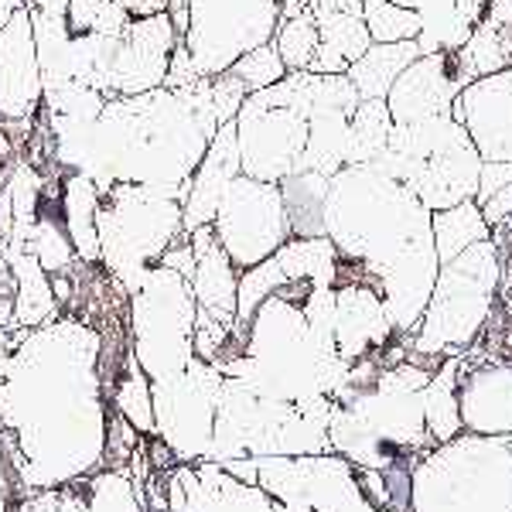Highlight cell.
I'll return each mask as SVG.
<instances>
[{"mask_svg": "<svg viewBox=\"0 0 512 512\" xmlns=\"http://www.w3.org/2000/svg\"><path fill=\"white\" fill-rule=\"evenodd\" d=\"M495 291H499V250L492 239H482L451 263H441L410 352L417 359L431 355L437 362L441 355H465L468 345L489 325Z\"/></svg>", "mask_w": 512, "mask_h": 512, "instance_id": "1", "label": "cell"}, {"mask_svg": "<svg viewBox=\"0 0 512 512\" xmlns=\"http://www.w3.org/2000/svg\"><path fill=\"white\" fill-rule=\"evenodd\" d=\"M195 294L192 280L168 267H151L134 297L137 362L154 383H171L195 359Z\"/></svg>", "mask_w": 512, "mask_h": 512, "instance_id": "2", "label": "cell"}, {"mask_svg": "<svg viewBox=\"0 0 512 512\" xmlns=\"http://www.w3.org/2000/svg\"><path fill=\"white\" fill-rule=\"evenodd\" d=\"M212 229L236 270H250L270 260L287 239H294L280 185L246 175L233 178V185L226 188Z\"/></svg>", "mask_w": 512, "mask_h": 512, "instance_id": "3", "label": "cell"}, {"mask_svg": "<svg viewBox=\"0 0 512 512\" xmlns=\"http://www.w3.org/2000/svg\"><path fill=\"white\" fill-rule=\"evenodd\" d=\"M236 140L243 175L280 185L301 168L304 147H308V117L297 106L280 103L270 89H260L239 106Z\"/></svg>", "mask_w": 512, "mask_h": 512, "instance_id": "4", "label": "cell"}, {"mask_svg": "<svg viewBox=\"0 0 512 512\" xmlns=\"http://www.w3.org/2000/svg\"><path fill=\"white\" fill-rule=\"evenodd\" d=\"M222 393V373L212 362L192 359L188 369L171 383H154V427L181 458L209 454L216 431V407Z\"/></svg>", "mask_w": 512, "mask_h": 512, "instance_id": "5", "label": "cell"}, {"mask_svg": "<svg viewBox=\"0 0 512 512\" xmlns=\"http://www.w3.org/2000/svg\"><path fill=\"white\" fill-rule=\"evenodd\" d=\"M181 45L171 14H151L123 24L117 52L110 59V86L120 96H144L151 89H161L171 69V55Z\"/></svg>", "mask_w": 512, "mask_h": 512, "instance_id": "6", "label": "cell"}, {"mask_svg": "<svg viewBox=\"0 0 512 512\" xmlns=\"http://www.w3.org/2000/svg\"><path fill=\"white\" fill-rule=\"evenodd\" d=\"M451 117L468 130L475 151L489 164L512 161V69L472 79L454 96Z\"/></svg>", "mask_w": 512, "mask_h": 512, "instance_id": "7", "label": "cell"}, {"mask_svg": "<svg viewBox=\"0 0 512 512\" xmlns=\"http://www.w3.org/2000/svg\"><path fill=\"white\" fill-rule=\"evenodd\" d=\"M458 417L475 437H512V362L458 355Z\"/></svg>", "mask_w": 512, "mask_h": 512, "instance_id": "8", "label": "cell"}, {"mask_svg": "<svg viewBox=\"0 0 512 512\" xmlns=\"http://www.w3.org/2000/svg\"><path fill=\"white\" fill-rule=\"evenodd\" d=\"M465 86L468 79L458 65V52H431L403 69L386 96V106L393 123H420L451 113L454 96Z\"/></svg>", "mask_w": 512, "mask_h": 512, "instance_id": "9", "label": "cell"}, {"mask_svg": "<svg viewBox=\"0 0 512 512\" xmlns=\"http://www.w3.org/2000/svg\"><path fill=\"white\" fill-rule=\"evenodd\" d=\"M41 86H45V79H41L38 65L35 18L28 7H21L0 28V117H28L41 99Z\"/></svg>", "mask_w": 512, "mask_h": 512, "instance_id": "10", "label": "cell"}, {"mask_svg": "<svg viewBox=\"0 0 512 512\" xmlns=\"http://www.w3.org/2000/svg\"><path fill=\"white\" fill-rule=\"evenodd\" d=\"M396 328L376 287L342 284L335 287V345L345 366L390 349Z\"/></svg>", "mask_w": 512, "mask_h": 512, "instance_id": "11", "label": "cell"}, {"mask_svg": "<svg viewBox=\"0 0 512 512\" xmlns=\"http://www.w3.org/2000/svg\"><path fill=\"white\" fill-rule=\"evenodd\" d=\"M239 175H243V164H239L236 120H229L216 130V137H212L202 164L195 168L192 185H188L185 233H195L198 226H212L222 195H226V188L233 185V178H239Z\"/></svg>", "mask_w": 512, "mask_h": 512, "instance_id": "12", "label": "cell"}, {"mask_svg": "<svg viewBox=\"0 0 512 512\" xmlns=\"http://www.w3.org/2000/svg\"><path fill=\"white\" fill-rule=\"evenodd\" d=\"M188 239H192V250H195L192 294L198 304V315L219 321V325H226V328H236L239 277H236L233 260L222 250L212 226H198L195 233H188Z\"/></svg>", "mask_w": 512, "mask_h": 512, "instance_id": "13", "label": "cell"}, {"mask_svg": "<svg viewBox=\"0 0 512 512\" xmlns=\"http://www.w3.org/2000/svg\"><path fill=\"white\" fill-rule=\"evenodd\" d=\"M458 65L468 82L512 69V0H489L472 38L458 48Z\"/></svg>", "mask_w": 512, "mask_h": 512, "instance_id": "14", "label": "cell"}, {"mask_svg": "<svg viewBox=\"0 0 512 512\" xmlns=\"http://www.w3.org/2000/svg\"><path fill=\"white\" fill-rule=\"evenodd\" d=\"M315 21H318L321 45L308 72H318V76H345L369 52V45H373L366 21L355 11H321L315 14Z\"/></svg>", "mask_w": 512, "mask_h": 512, "instance_id": "15", "label": "cell"}, {"mask_svg": "<svg viewBox=\"0 0 512 512\" xmlns=\"http://www.w3.org/2000/svg\"><path fill=\"white\" fill-rule=\"evenodd\" d=\"M420 41H396V45H369V52L352 65L345 76L355 86L359 99H386L393 82L403 76L407 65L420 59Z\"/></svg>", "mask_w": 512, "mask_h": 512, "instance_id": "16", "label": "cell"}, {"mask_svg": "<svg viewBox=\"0 0 512 512\" xmlns=\"http://www.w3.org/2000/svg\"><path fill=\"white\" fill-rule=\"evenodd\" d=\"M280 195H284L291 236H297V239L325 236V198H328L325 175L297 171V175L280 181Z\"/></svg>", "mask_w": 512, "mask_h": 512, "instance_id": "17", "label": "cell"}, {"mask_svg": "<svg viewBox=\"0 0 512 512\" xmlns=\"http://www.w3.org/2000/svg\"><path fill=\"white\" fill-rule=\"evenodd\" d=\"M431 229H434V250L441 263H451L454 256L465 253L468 246L482 243V239H492V226L485 222L475 198H468V202H461V205H451V209L431 212Z\"/></svg>", "mask_w": 512, "mask_h": 512, "instance_id": "18", "label": "cell"}, {"mask_svg": "<svg viewBox=\"0 0 512 512\" xmlns=\"http://www.w3.org/2000/svg\"><path fill=\"white\" fill-rule=\"evenodd\" d=\"M393 117L386 99H359L349 117V144H345V168L349 164H373L390 147Z\"/></svg>", "mask_w": 512, "mask_h": 512, "instance_id": "19", "label": "cell"}, {"mask_svg": "<svg viewBox=\"0 0 512 512\" xmlns=\"http://www.w3.org/2000/svg\"><path fill=\"white\" fill-rule=\"evenodd\" d=\"M14 270H18V308H14V321L21 325H38L55 311V297H52V284L45 280V270H41L35 253H21L14 250Z\"/></svg>", "mask_w": 512, "mask_h": 512, "instance_id": "20", "label": "cell"}, {"mask_svg": "<svg viewBox=\"0 0 512 512\" xmlns=\"http://www.w3.org/2000/svg\"><path fill=\"white\" fill-rule=\"evenodd\" d=\"M362 21L369 28L373 45H396V41H417L424 31L417 11L400 7L393 0H362Z\"/></svg>", "mask_w": 512, "mask_h": 512, "instance_id": "21", "label": "cell"}, {"mask_svg": "<svg viewBox=\"0 0 512 512\" xmlns=\"http://www.w3.org/2000/svg\"><path fill=\"white\" fill-rule=\"evenodd\" d=\"M274 45L287 65V72H308L318 55V45H321L315 14L304 11V14H297V18L280 21L274 31Z\"/></svg>", "mask_w": 512, "mask_h": 512, "instance_id": "22", "label": "cell"}, {"mask_svg": "<svg viewBox=\"0 0 512 512\" xmlns=\"http://www.w3.org/2000/svg\"><path fill=\"white\" fill-rule=\"evenodd\" d=\"M226 72L243 82L246 93H260V89H270L274 82H280L287 76V65H284V59H280L274 41H267V45L239 55V59L229 65Z\"/></svg>", "mask_w": 512, "mask_h": 512, "instance_id": "23", "label": "cell"}, {"mask_svg": "<svg viewBox=\"0 0 512 512\" xmlns=\"http://www.w3.org/2000/svg\"><path fill=\"white\" fill-rule=\"evenodd\" d=\"M14 512H62L59 492H38V495H31V499H24Z\"/></svg>", "mask_w": 512, "mask_h": 512, "instance_id": "24", "label": "cell"}, {"mask_svg": "<svg viewBox=\"0 0 512 512\" xmlns=\"http://www.w3.org/2000/svg\"><path fill=\"white\" fill-rule=\"evenodd\" d=\"M113 4H117V7H123V11H130V14H134L140 0H113Z\"/></svg>", "mask_w": 512, "mask_h": 512, "instance_id": "25", "label": "cell"}, {"mask_svg": "<svg viewBox=\"0 0 512 512\" xmlns=\"http://www.w3.org/2000/svg\"><path fill=\"white\" fill-rule=\"evenodd\" d=\"M0 512H11V495H0Z\"/></svg>", "mask_w": 512, "mask_h": 512, "instance_id": "26", "label": "cell"}]
</instances>
